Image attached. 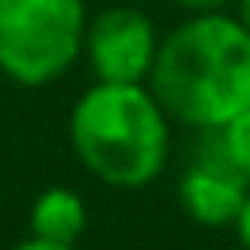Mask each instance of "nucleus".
<instances>
[{"label":"nucleus","instance_id":"obj_1","mask_svg":"<svg viewBox=\"0 0 250 250\" xmlns=\"http://www.w3.org/2000/svg\"><path fill=\"white\" fill-rule=\"evenodd\" d=\"M148 90L172 125L219 133L250 109V31L230 12L188 16L160 35Z\"/></svg>","mask_w":250,"mask_h":250},{"label":"nucleus","instance_id":"obj_2","mask_svg":"<svg viewBox=\"0 0 250 250\" xmlns=\"http://www.w3.org/2000/svg\"><path fill=\"white\" fill-rule=\"evenodd\" d=\"M66 137L78 164L121 191L160 180L172 156V117L148 82H90L70 105Z\"/></svg>","mask_w":250,"mask_h":250},{"label":"nucleus","instance_id":"obj_3","mask_svg":"<svg viewBox=\"0 0 250 250\" xmlns=\"http://www.w3.org/2000/svg\"><path fill=\"white\" fill-rule=\"evenodd\" d=\"M90 0H0V74L39 90L59 82L86 43Z\"/></svg>","mask_w":250,"mask_h":250},{"label":"nucleus","instance_id":"obj_4","mask_svg":"<svg viewBox=\"0 0 250 250\" xmlns=\"http://www.w3.org/2000/svg\"><path fill=\"white\" fill-rule=\"evenodd\" d=\"M160 51V31L152 16L129 0L102 4L86 23L82 59L94 82H148Z\"/></svg>","mask_w":250,"mask_h":250},{"label":"nucleus","instance_id":"obj_5","mask_svg":"<svg viewBox=\"0 0 250 250\" xmlns=\"http://www.w3.org/2000/svg\"><path fill=\"white\" fill-rule=\"evenodd\" d=\"M246 195H250V184L230 168V160L219 152L215 141L203 145L176 180L180 211L199 227H234Z\"/></svg>","mask_w":250,"mask_h":250},{"label":"nucleus","instance_id":"obj_6","mask_svg":"<svg viewBox=\"0 0 250 250\" xmlns=\"http://www.w3.org/2000/svg\"><path fill=\"white\" fill-rule=\"evenodd\" d=\"M86 199L74 191V188H43L31 203V215H27V227H31V238H43V242H59V246H78V238L86 234Z\"/></svg>","mask_w":250,"mask_h":250},{"label":"nucleus","instance_id":"obj_7","mask_svg":"<svg viewBox=\"0 0 250 250\" xmlns=\"http://www.w3.org/2000/svg\"><path fill=\"white\" fill-rule=\"evenodd\" d=\"M215 145H219V152L230 160V168L250 184V109H242L234 121H227L219 133H207Z\"/></svg>","mask_w":250,"mask_h":250},{"label":"nucleus","instance_id":"obj_8","mask_svg":"<svg viewBox=\"0 0 250 250\" xmlns=\"http://www.w3.org/2000/svg\"><path fill=\"white\" fill-rule=\"evenodd\" d=\"M176 8H184L188 16H207V12H227V4L234 0H172Z\"/></svg>","mask_w":250,"mask_h":250},{"label":"nucleus","instance_id":"obj_9","mask_svg":"<svg viewBox=\"0 0 250 250\" xmlns=\"http://www.w3.org/2000/svg\"><path fill=\"white\" fill-rule=\"evenodd\" d=\"M234 238H238V246L242 250H250V195H246V203H242V211H238V219H234Z\"/></svg>","mask_w":250,"mask_h":250},{"label":"nucleus","instance_id":"obj_10","mask_svg":"<svg viewBox=\"0 0 250 250\" xmlns=\"http://www.w3.org/2000/svg\"><path fill=\"white\" fill-rule=\"evenodd\" d=\"M12 250H74V246H59V242H43V238H23V242H16Z\"/></svg>","mask_w":250,"mask_h":250},{"label":"nucleus","instance_id":"obj_11","mask_svg":"<svg viewBox=\"0 0 250 250\" xmlns=\"http://www.w3.org/2000/svg\"><path fill=\"white\" fill-rule=\"evenodd\" d=\"M234 16H238V23L250 31V0H234Z\"/></svg>","mask_w":250,"mask_h":250},{"label":"nucleus","instance_id":"obj_12","mask_svg":"<svg viewBox=\"0 0 250 250\" xmlns=\"http://www.w3.org/2000/svg\"><path fill=\"white\" fill-rule=\"evenodd\" d=\"M102 4H109V0H102Z\"/></svg>","mask_w":250,"mask_h":250}]
</instances>
